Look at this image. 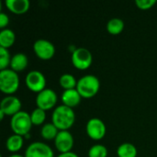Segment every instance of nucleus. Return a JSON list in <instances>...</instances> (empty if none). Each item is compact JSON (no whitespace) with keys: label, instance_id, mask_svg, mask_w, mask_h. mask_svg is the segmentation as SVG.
<instances>
[{"label":"nucleus","instance_id":"1","mask_svg":"<svg viewBox=\"0 0 157 157\" xmlns=\"http://www.w3.org/2000/svg\"><path fill=\"white\" fill-rule=\"evenodd\" d=\"M75 121V114L72 108L65 105H59L52 114V122L59 131H68Z\"/></svg>","mask_w":157,"mask_h":157},{"label":"nucleus","instance_id":"2","mask_svg":"<svg viewBox=\"0 0 157 157\" xmlns=\"http://www.w3.org/2000/svg\"><path fill=\"white\" fill-rule=\"evenodd\" d=\"M75 88L82 98H91L98 94L100 88V81L94 75H86L77 80Z\"/></svg>","mask_w":157,"mask_h":157},{"label":"nucleus","instance_id":"3","mask_svg":"<svg viewBox=\"0 0 157 157\" xmlns=\"http://www.w3.org/2000/svg\"><path fill=\"white\" fill-rule=\"evenodd\" d=\"M32 121L30 114L27 111L20 110L14 116H12L10 120V127L14 133L25 136L29 133V131L32 127Z\"/></svg>","mask_w":157,"mask_h":157},{"label":"nucleus","instance_id":"4","mask_svg":"<svg viewBox=\"0 0 157 157\" xmlns=\"http://www.w3.org/2000/svg\"><path fill=\"white\" fill-rule=\"evenodd\" d=\"M19 86V76L17 72L10 69L0 71V90L5 94L15 93Z\"/></svg>","mask_w":157,"mask_h":157},{"label":"nucleus","instance_id":"5","mask_svg":"<svg viewBox=\"0 0 157 157\" xmlns=\"http://www.w3.org/2000/svg\"><path fill=\"white\" fill-rule=\"evenodd\" d=\"M72 63L79 70H86L90 67L93 62V56L91 52L84 47L76 48L71 56Z\"/></svg>","mask_w":157,"mask_h":157},{"label":"nucleus","instance_id":"6","mask_svg":"<svg viewBox=\"0 0 157 157\" xmlns=\"http://www.w3.org/2000/svg\"><path fill=\"white\" fill-rule=\"evenodd\" d=\"M25 83L29 90L36 93H40L46 88V78L44 75L38 70H32L28 73L25 77Z\"/></svg>","mask_w":157,"mask_h":157},{"label":"nucleus","instance_id":"7","mask_svg":"<svg viewBox=\"0 0 157 157\" xmlns=\"http://www.w3.org/2000/svg\"><path fill=\"white\" fill-rule=\"evenodd\" d=\"M58 100L57 94L52 88H45L36 97V105L37 108H40L43 110H48L53 108Z\"/></svg>","mask_w":157,"mask_h":157},{"label":"nucleus","instance_id":"8","mask_svg":"<svg viewBox=\"0 0 157 157\" xmlns=\"http://www.w3.org/2000/svg\"><path fill=\"white\" fill-rule=\"evenodd\" d=\"M86 131L87 135L93 140H101L107 132L104 121L99 118H91L86 122Z\"/></svg>","mask_w":157,"mask_h":157},{"label":"nucleus","instance_id":"9","mask_svg":"<svg viewBox=\"0 0 157 157\" xmlns=\"http://www.w3.org/2000/svg\"><path fill=\"white\" fill-rule=\"evenodd\" d=\"M33 51L40 59L50 60L55 53V47L50 40L39 39L33 43Z\"/></svg>","mask_w":157,"mask_h":157},{"label":"nucleus","instance_id":"10","mask_svg":"<svg viewBox=\"0 0 157 157\" xmlns=\"http://www.w3.org/2000/svg\"><path fill=\"white\" fill-rule=\"evenodd\" d=\"M25 157H54L52 147L42 142L31 143L25 151Z\"/></svg>","mask_w":157,"mask_h":157},{"label":"nucleus","instance_id":"11","mask_svg":"<svg viewBox=\"0 0 157 157\" xmlns=\"http://www.w3.org/2000/svg\"><path fill=\"white\" fill-rule=\"evenodd\" d=\"M74 144V136L69 131H60L54 139V145L61 154L71 152Z\"/></svg>","mask_w":157,"mask_h":157},{"label":"nucleus","instance_id":"12","mask_svg":"<svg viewBox=\"0 0 157 157\" xmlns=\"http://www.w3.org/2000/svg\"><path fill=\"white\" fill-rule=\"evenodd\" d=\"M22 103L20 99L15 96H7L4 98L0 103V109L6 115L14 116L21 110Z\"/></svg>","mask_w":157,"mask_h":157},{"label":"nucleus","instance_id":"13","mask_svg":"<svg viewBox=\"0 0 157 157\" xmlns=\"http://www.w3.org/2000/svg\"><path fill=\"white\" fill-rule=\"evenodd\" d=\"M81 95L77 91L76 88H72V89H67L64 90L61 96V99L63 105L69 107V108H74L79 105L81 101Z\"/></svg>","mask_w":157,"mask_h":157},{"label":"nucleus","instance_id":"14","mask_svg":"<svg viewBox=\"0 0 157 157\" xmlns=\"http://www.w3.org/2000/svg\"><path fill=\"white\" fill-rule=\"evenodd\" d=\"M6 7L15 14H23L29 8L30 3L29 0H6Z\"/></svg>","mask_w":157,"mask_h":157},{"label":"nucleus","instance_id":"15","mask_svg":"<svg viewBox=\"0 0 157 157\" xmlns=\"http://www.w3.org/2000/svg\"><path fill=\"white\" fill-rule=\"evenodd\" d=\"M29 64L28 56L23 52H17L14 54L11 58L10 67L15 72H20L27 68Z\"/></svg>","mask_w":157,"mask_h":157},{"label":"nucleus","instance_id":"16","mask_svg":"<svg viewBox=\"0 0 157 157\" xmlns=\"http://www.w3.org/2000/svg\"><path fill=\"white\" fill-rule=\"evenodd\" d=\"M23 144H24V137L16 133L10 135L6 142V149L12 153H16L19 151L22 148Z\"/></svg>","mask_w":157,"mask_h":157},{"label":"nucleus","instance_id":"17","mask_svg":"<svg viewBox=\"0 0 157 157\" xmlns=\"http://www.w3.org/2000/svg\"><path fill=\"white\" fill-rule=\"evenodd\" d=\"M16 40V34L10 29H4L0 31V47L8 49Z\"/></svg>","mask_w":157,"mask_h":157},{"label":"nucleus","instance_id":"18","mask_svg":"<svg viewBox=\"0 0 157 157\" xmlns=\"http://www.w3.org/2000/svg\"><path fill=\"white\" fill-rule=\"evenodd\" d=\"M59 129L52 123V122H48L45 123L40 130V135L43 139L47 141L54 140L59 132Z\"/></svg>","mask_w":157,"mask_h":157},{"label":"nucleus","instance_id":"19","mask_svg":"<svg viewBox=\"0 0 157 157\" xmlns=\"http://www.w3.org/2000/svg\"><path fill=\"white\" fill-rule=\"evenodd\" d=\"M137 148L131 143L121 144L117 149V155L119 157H136Z\"/></svg>","mask_w":157,"mask_h":157},{"label":"nucleus","instance_id":"20","mask_svg":"<svg viewBox=\"0 0 157 157\" xmlns=\"http://www.w3.org/2000/svg\"><path fill=\"white\" fill-rule=\"evenodd\" d=\"M124 29V22L121 18L119 17H113L109 19L107 23V30L109 33L117 35L122 32Z\"/></svg>","mask_w":157,"mask_h":157},{"label":"nucleus","instance_id":"21","mask_svg":"<svg viewBox=\"0 0 157 157\" xmlns=\"http://www.w3.org/2000/svg\"><path fill=\"white\" fill-rule=\"evenodd\" d=\"M59 83H60L61 86L63 88H64V90H67V89L75 88L76 85H77V80L72 74L66 73V74H63L60 76Z\"/></svg>","mask_w":157,"mask_h":157},{"label":"nucleus","instance_id":"22","mask_svg":"<svg viewBox=\"0 0 157 157\" xmlns=\"http://www.w3.org/2000/svg\"><path fill=\"white\" fill-rule=\"evenodd\" d=\"M108 149L105 145L97 144L92 145L88 150V157H107Z\"/></svg>","mask_w":157,"mask_h":157},{"label":"nucleus","instance_id":"23","mask_svg":"<svg viewBox=\"0 0 157 157\" xmlns=\"http://www.w3.org/2000/svg\"><path fill=\"white\" fill-rule=\"evenodd\" d=\"M30 117H31V121L33 125H40L44 122L46 119V113H45V110L40 108H36L30 113Z\"/></svg>","mask_w":157,"mask_h":157},{"label":"nucleus","instance_id":"24","mask_svg":"<svg viewBox=\"0 0 157 157\" xmlns=\"http://www.w3.org/2000/svg\"><path fill=\"white\" fill-rule=\"evenodd\" d=\"M11 58L8 50L0 47V70L7 69V66L10 65Z\"/></svg>","mask_w":157,"mask_h":157},{"label":"nucleus","instance_id":"25","mask_svg":"<svg viewBox=\"0 0 157 157\" xmlns=\"http://www.w3.org/2000/svg\"><path fill=\"white\" fill-rule=\"evenodd\" d=\"M135 4L140 9L147 10L156 4V0H136Z\"/></svg>","mask_w":157,"mask_h":157},{"label":"nucleus","instance_id":"26","mask_svg":"<svg viewBox=\"0 0 157 157\" xmlns=\"http://www.w3.org/2000/svg\"><path fill=\"white\" fill-rule=\"evenodd\" d=\"M8 23H9L8 16L6 13H4V12H0V28L2 29H4L5 27L7 26Z\"/></svg>","mask_w":157,"mask_h":157},{"label":"nucleus","instance_id":"27","mask_svg":"<svg viewBox=\"0 0 157 157\" xmlns=\"http://www.w3.org/2000/svg\"><path fill=\"white\" fill-rule=\"evenodd\" d=\"M57 157H79L77 154L74 153V152H68V153H62L60 154Z\"/></svg>","mask_w":157,"mask_h":157},{"label":"nucleus","instance_id":"28","mask_svg":"<svg viewBox=\"0 0 157 157\" xmlns=\"http://www.w3.org/2000/svg\"><path fill=\"white\" fill-rule=\"evenodd\" d=\"M8 157H25V155H22L19 154H13V155H10Z\"/></svg>","mask_w":157,"mask_h":157},{"label":"nucleus","instance_id":"29","mask_svg":"<svg viewBox=\"0 0 157 157\" xmlns=\"http://www.w3.org/2000/svg\"><path fill=\"white\" fill-rule=\"evenodd\" d=\"M6 114L4 113V111H2L1 109H0V120H3L4 119V116H5Z\"/></svg>","mask_w":157,"mask_h":157}]
</instances>
